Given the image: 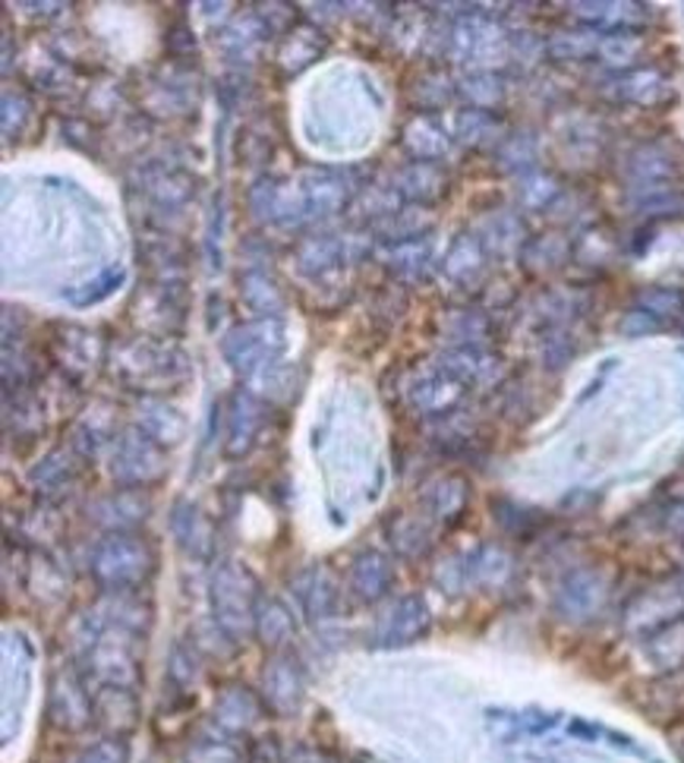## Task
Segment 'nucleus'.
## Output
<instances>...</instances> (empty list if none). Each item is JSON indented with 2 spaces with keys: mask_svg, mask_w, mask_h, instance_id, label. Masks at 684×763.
Masks as SVG:
<instances>
[{
  "mask_svg": "<svg viewBox=\"0 0 684 763\" xmlns=\"http://www.w3.org/2000/svg\"><path fill=\"white\" fill-rule=\"evenodd\" d=\"M426 622H429V615H426L423 600L411 597V600L398 602V606L385 615L379 637H382L385 644H408L411 637H416V634L426 627Z\"/></svg>",
  "mask_w": 684,
  "mask_h": 763,
  "instance_id": "obj_2",
  "label": "nucleus"
},
{
  "mask_svg": "<svg viewBox=\"0 0 684 763\" xmlns=\"http://www.w3.org/2000/svg\"><path fill=\"white\" fill-rule=\"evenodd\" d=\"M51 716L57 726L63 729H80L89 723V704H85L83 691L73 682L60 684L55 691V704H51Z\"/></svg>",
  "mask_w": 684,
  "mask_h": 763,
  "instance_id": "obj_7",
  "label": "nucleus"
},
{
  "mask_svg": "<svg viewBox=\"0 0 684 763\" xmlns=\"http://www.w3.org/2000/svg\"><path fill=\"white\" fill-rule=\"evenodd\" d=\"M215 606L224 625L240 627L249 615V597L244 594V580L237 572H221L215 577Z\"/></svg>",
  "mask_w": 684,
  "mask_h": 763,
  "instance_id": "obj_4",
  "label": "nucleus"
},
{
  "mask_svg": "<svg viewBox=\"0 0 684 763\" xmlns=\"http://www.w3.org/2000/svg\"><path fill=\"white\" fill-rule=\"evenodd\" d=\"M287 763H329L319 751H309V748H300L297 754H291V761Z\"/></svg>",
  "mask_w": 684,
  "mask_h": 763,
  "instance_id": "obj_12",
  "label": "nucleus"
},
{
  "mask_svg": "<svg viewBox=\"0 0 684 763\" xmlns=\"http://www.w3.org/2000/svg\"><path fill=\"white\" fill-rule=\"evenodd\" d=\"M240 751L227 741H215V738H202L196 741L187 751V763H240Z\"/></svg>",
  "mask_w": 684,
  "mask_h": 763,
  "instance_id": "obj_8",
  "label": "nucleus"
},
{
  "mask_svg": "<svg viewBox=\"0 0 684 763\" xmlns=\"http://www.w3.org/2000/svg\"><path fill=\"white\" fill-rule=\"evenodd\" d=\"M266 697L278 713H294L300 707L303 684L291 662H272L266 669Z\"/></svg>",
  "mask_w": 684,
  "mask_h": 763,
  "instance_id": "obj_3",
  "label": "nucleus"
},
{
  "mask_svg": "<svg viewBox=\"0 0 684 763\" xmlns=\"http://www.w3.org/2000/svg\"><path fill=\"white\" fill-rule=\"evenodd\" d=\"M388 580H391V568H388V562L379 552H366V555L356 559L354 587L359 590V597H366V600L382 597Z\"/></svg>",
  "mask_w": 684,
  "mask_h": 763,
  "instance_id": "obj_5",
  "label": "nucleus"
},
{
  "mask_svg": "<svg viewBox=\"0 0 684 763\" xmlns=\"http://www.w3.org/2000/svg\"><path fill=\"white\" fill-rule=\"evenodd\" d=\"M127 758H130L127 744L110 738V741H98V744L85 748L83 754L76 758V763H127Z\"/></svg>",
  "mask_w": 684,
  "mask_h": 763,
  "instance_id": "obj_9",
  "label": "nucleus"
},
{
  "mask_svg": "<svg viewBox=\"0 0 684 763\" xmlns=\"http://www.w3.org/2000/svg\"><path fill=\"white\" fill-rule=\"evenodd\" d=\"M152 568L149 549L130 537H114L98 549L95 555V572L102 574L108 584H137Z\"/></svg>",
  "mask_w": 684,
  "mask_h": 763,
  "instance_id": "obj_1",
  "label": "nucleus"
},
{
  "mask_svg": "<svg viewBox=\"0 0 684 763\" xmlns=\"http://www.w3.org/2000/svg\"><path fill=\"white\" fill-rule=\"evenodd\" d=\"M287 627H291V622H287V612H284L281 606L269 602V609L259 615V631H262L266 644H278V641L287 634Z\"/></svg>",
  "mask_w": 684,
  "mask_h": 763,
  "instance_id": "obj_11",
  "label": "nucleus"
},
{
  "mask_svg": "<svg viewBox=\"0 0 684 763\" xmlns=\"http://www.w3.org/2000/svg\"><path fill=\"white\" fill-rule=\"evenodd\" d=\"M215 719H219L224 729H234V732L237 729H249L259 719V707H256V701L249 694H244L240 688H234V691H227L215 704Z\"/></svg>",
  "mask_w": 684,
  "mask_h": 763,
  "instance_id": "obj_6",
  "label": "nucleus"
},
{
  "mask_svg": "<svg viewBox=\"0 0 684 763\" xmlns=\"http://www.w3.org/2000/svg\"><path fill=\"white\" fill-rule=\"evenodd\" d=\"M565 597L571 600L568 606H571L575 612H580V609H590L593 602L600 600V584H593L587 574H580V577H575V580L568 584Z\"/></svg>",
  "mask_w": 684,
  "mask_h": 763,
  "instance_id": "obj_10",
  "label": "nucleus"
}]
</instances>
